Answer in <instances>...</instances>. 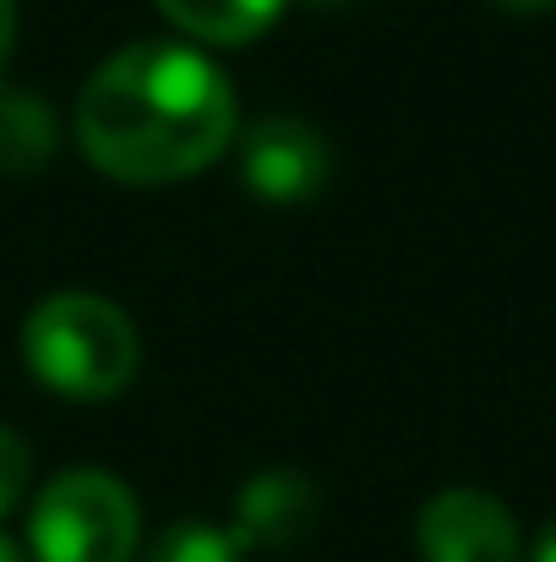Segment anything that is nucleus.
Masks as SVG:
<instances>
[{"label":"nucleus","instance_id":"8","mask_svg":"<svg viewBox=\"0 0 556 562\" xmlns=\"http://www.w3.org/2000/svg\"><path fill=\"white\" fill-rule=\"evenodd\" d=\"M191 44H213V49H240L257 44L290 0H154Z\"/></svg>","mask_w":556,"mask_h":562},{"label":"nucleus","instance_id":"14","mask_svg":"<svg viewBox=\"0 0 556 562\" xmlns=\"http://www.w3.org/2000/svg\"><path fill=\"white\" fill-rule=\"evenodd\" d=\"M0 562H33V558H27V552H22V547L5 536V530H0Z\"/></svg>","mask_w":556,"mask_h":562},{"label":"nucleus","instance_id":"4","mask_svg":"<svg viewBox=\"0 0 556 562\" xmlns=\"http://www.w3.org/2000/svg\"><path fill=\"white\" fill-rule=\"evenodd\" d=\"M240 181L251 196L279 207L311 202L333 181V148L300 115H262L240 132Z\"/></svg>","mask_w":556,"mask_h":562},{"label":"nucleus","instance_id":"10","mask_svg":"<svg viewBox=\"0 0 556 562\" xmlns=\"http://www.w3.org/2000/svg\"><path fill=\"white\" fill-rule=\"evenodd\" d=\"M27 486H33V448L22 442L16 426H0V519L22 508Z\"/></svg>","mask_w":556,"mask_h":562},{"label":"nucleus","instance_id":"7","mask_svg":"<svg viewBox=\"0 0 556 562\" xmlns=\"http://www.w3.org/2000/svg\"><path fill=\"white\" fill-rule=\"evenodd\" d=\"M60 148V115L44 93L0 77V176H38Z\"/></svg>","mask_w":556,"mask_h":562},{"label":"nucleus","instance_id":"9","mask_svg":"<svg viewBox=\"0 0 556 562\" xmlns=\"http://www.w3.org/2000/svg\"><path fill=\"white\" fill-rule=\"evenodd\" d=\"M251 552L240 547V536L229 525H207V519H181L170 530H159V541L148 547L143 562H246Z\"/></svg>","mask_w":556,"mask_h":562},{"label":"nucleus","instance_id":"11","mask_svg":"<svg viewBox=\"0 0 556 562\" xmlns=\"http://www.w3.org/2000/svg\"><path fill=\"white\" fill-rule=\"evenodd\" d=\"M524 562H556V519H546V525L535 530V541H530Z\"/></svg>","mask_w":556,"mask_h":562},{"label":"nucleus","instance_id":"15","mask_svg":"<svg viewBox=\"0 0 556 562\" xmlns=\"http://www.w3.org/2000/svg\"><path fill=\"white\" fill-rule=\"evenodd\" d=\"M317 11H333V5H350V0H311Z\"/></svg>","mask_w":556,"mask_h":562},{"label":"nucleus","instance_id":"3","mask_svg":"<svg viewBox=\"0 0 556 562\" xmlns=\"http://www.w3.org/2000/svg\"><path fill=\"white\" fill-rule=\"evenodd\" d=\"M143 541V508L132 486L110 470H60L38 486L27 508L33 562H132Z\"/></svg>","mask_w":556,"mask_h":562},{"label":"nucleus","instance_id":"12","mask_svg":"<svg viewBox=\"0 0 556 562\" xmlns=\"http://www.w3.org/2000/svg\"><path fill=\"white\" fill-rule=\"evenodd\" d=\"M11 44H16V0H0V66H5Z\"/></svg>","mask_w":556,"mask_h":562},{"label":"nucleus","instance_id":"13","mask_svg":"<svg viewBox=\"0 0 556 562\" xmlns=\"http://www.w3.org/2000/svg\"><path fill=\"white\" fill-rule=\"evenodd\" d=\"M497 11H508V16H546L556 11V0H491Z\"/></svg>","mask_w":556,"mask_h":562},{"label":"nucleus","instance_id":"6","mask_svg":"<svg viewBox=\"0 0 556 562\" xmlns=\"http://www.w3.org/2000/svg\"><path fill=\"white\" fill-rule=\"evenodd\" d=\"M322 497L306 470H262L240 486L229 530L246 552H295L317 530Z\"/></svg>","mask_w":556,"mask_h":562},{"label":"nucleus","instance_id":"2","mask_svg":"<svg viewBox=\"0 0 556 562\" xmlns=\"http://www.w3.org/2000/svg\"><path fill=\"white\" fill-rule=\"evenodd\" d=\"M22 361L66 404H110L137 382L143 334L110 295L55 290L22 323Z\"/></svg>","mask_w":556,"mask_h":562},{"label":"nucleus","instance_id":"5","mask_svg":"<svg viewBox=\"0 0 556 562\" xmlns=\"http://www.w3.org/2000/svg\"><path fill=\"white\" fill-rule=\"evenodd\" d=\"M415 552L420 562H524V536L502 497L480 486H447L425 497L415 519Z\"/></svg>","mask_w":556,"mask_h":562},{"label":"nucleus","instance_id":"1","mask_svg":"<svg viewBox=\"0 0 556 562\" xmlns=\"http://www.w3.org/2000/svg\"><path fill=\"white\" fill-rule=\"evenodd\" d=\"M71 137L104 181L175 187L240 137V110L224 66L196 44L143 38L82 82Z\"/></svg>","mask_w":556,"mask_h":562}]
</instances>
